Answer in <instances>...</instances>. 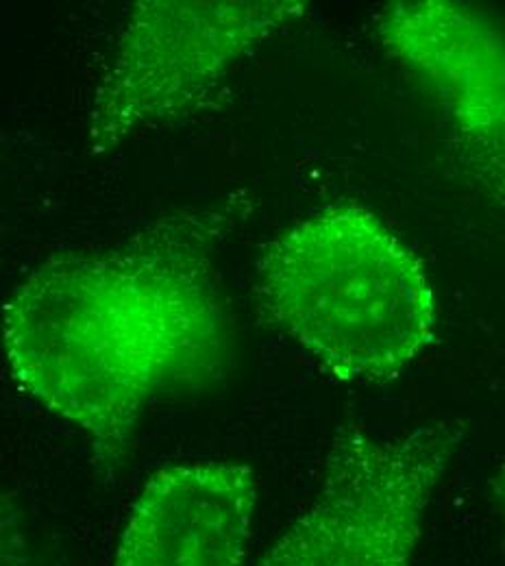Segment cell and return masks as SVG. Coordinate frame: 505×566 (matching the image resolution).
I'll return each instance as SVG.
<instances>
[{
    "instance_id": "obj_1",
    "label": "cell",
    "mask_w": 505,
    "mask_h": 566,
    "mask_svg": "<svg viewBox=\"0 0 505 566\" xmlns=\"http://www.w3.org/2000/svg\"><path fill=\"white\" fill-rule=\"evenodd\" d=\"M217 238L212 216L172 213L33 269L0 310L11 379L98 455L123 458L157 401L229 373L233 325Z\"/></svg>"
},
{
    "instance_id": "obj_2",
    "label": "cell",
    "mask_w": 505,
    "mask_h": 566,
    "mask_svg": "<svg viewBox=\"0 0 505 566\" xmlns=\"http://www.w3.org/2000/svg\"><path fill=\"white\" fill-rule=\"evenodd\" d=\"M253 292L260 314L340 381L397 379L435 340L438 298L423 260L356 203L271 240Z\"/></svg>"
},
{
    "instance_id": "obj_3",
    "label": "cell",
    "mask_w": 505,
    "mask_h": 566,
    "mask_svg": "<svg viewBox=\"0 0 505 566\" xmlns=\"http://www.w3.org/2000/svg\"><path fill=\"white\" fill-rule=\"evenodd\" d=\"M303 0H145L123 24L87 114L105 155L199 114L253 51L305 18Z\"/></svg>"
},
{
    "instance_id": "obj_4",
    "label": "cell",
    "mask_w": 505,
    "mask_h": 566,
    "mask_svg": "<svg viewBox=\"0 0 505 566\" xmlns=\"http://www.w3.org/2000/svg\"><path fill=\"white\" fill-rule=\"evenodd\" d=\"M464 433V423L442 419L390 433L343 429L316 496L260 566H412Z\"/></svg>"
},
{
    "instance_id": "obj_5",
    "label": "cell",
    "mask_w": 505,
    "mask_h": 566,
    "mask_svg": "<svg viewBox=\"0 0 505 566\" xmlns=\"http://www.w3.org/2000/svg\"><path fill=\"white\" fill-rule=\"evenodd\" d=\"M386 51L430 90L464 179L505 210V27L451 0H406L377 18Z\"/></svg>"
},
{
    "instance_id": "obj_6",
    "label": "cell",
    "mask_w": 505,
    "mask_h": 566,
    "mask_svg": "<svg viewBox=\"0 0 505 566\" xmlns=\"http://www.w3.org/2000/svg\"><path fill=\"white\" fill-rule=\"evenodd\" d=\"M255 505L257 478L249 464L164 467L136 499L114 566H242Z\"/></svg>"
},
{
    "instance_id": "obj_7",
    "label": "cell",
    "mask_w": 505,
    "mask_h": 566,
    "mask_svg": "<svg viewBox=\"0 0 505 566\" xmlns=\"http://www.w3.org/2000/svg\"><path fill=\"white\" fill-rule=\"evenodd\" d=\"M0 566H29L24 543L11 523L0 518Z\"/></svg>"
},
{
    "instance_id": "obj_8",
    "label": "cell",
    "mask_w": 505,
    "mask_h": 566,
    "mask_svg": "<svg viewBox=\"0 0 505 566\" xmlns=\"http://www.w3.org/2000/svg\"><path fill=\"white\" fill-rule=\"evenodd\" d=\"M495 493H497V499H499V510H502V516H504L505 527V467L499 471V475L495 480Z\"/></svg>"
}]
</instances>
